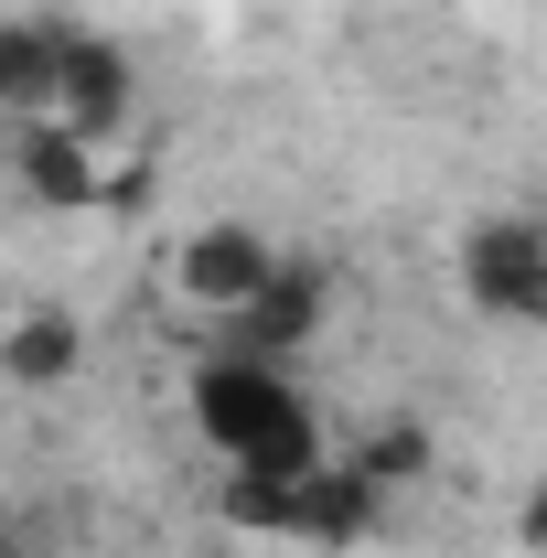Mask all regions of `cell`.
Segmentation results:
<instances>
[{
	"mask_svg": "<svg viewBox=\"0 0 547 558\" xmlns=\"http://www.w3.org/2000/svg\"><path fill=\"white\" fill-rule=\"evenodd\" d=\"M75 365H86V323H75V312L44 301V312H11V323H0V376H11V387H65Z\"/></svg>",
	"mask_w": 547,
	"mask_h": 558,
	"instance_id": "cell-7",
	"label": "cell"
},
{
	"mask_svg": "<svg viewBox=\"0 0 547 558\" xmlns=\"http://www.w3.org/2000/svg\"><path fill=\"white\" fill-rule=\"evenodd\" d=\"M130 108H139L130 44H108V33L75 22V33H65V65H54V108H44V119H65L75 140H119V130H130Z\"/></svg>",
	"mask_w": 547,
	"mask_h": 558,
	"instance_id": "cell-4",
	"label": "cell"
},
{
	"mask_svg": "<svg viewBox=\"0 0 547 558\" xmlns=\"http://www.w3.org/2000/svg\"><path fill=\"white\" fill-rule=\"evenodd\" d=\"M269 269H279V247L258 236V226H226V215L172 247V290H183L194 312H215V323H236V312L269 290Z\"/></svg>",
	"mask_w": 547,
	"mask_h": 558,
	"instance_id": "cell-3",
	"label": "cell"
},
{
	"mask_svg": "<svg viewBox=\"0 0 547 558\" xmlns=\"http://www.w3.org/2000/svg\"><path fill=\"white\" fill-rule=\"evenodd\" d=\"M343 462H354V473H365V484H387V494H409L418 473H429V462H440V451H429V429H418V418H376V429H365V440H354V451H343Z\"/></svg>",
	"mask_w": 547,
	"mask_h": 558,
	"instance_id": "cell-8",
	"label": "cell"
},
{
	"mask_svg": "<svg viewBox=\"0 0 547 558\" xmlns=\"http://www.w3.org/2000/svg\"><path fill=\"white\" fill-rule=\"evenodd\" d=\"M11 172H22V194L33 205H108V183H119V161H108V140H75L65 119H22L11 130Z\"/></svg>",
	"mask_w": 547,
	"mask_h": 558,
	"instance_id": "cell-6",
	"label": "cell"
},
{
	"mask_svg": "<svg viewBox=\"0 0 547 558\" xmlns=\"http://www.w3.org/2000/svg\"><path fill=\"white\" fill-rule=\"evenodd\" d=\"M462 301L483 323L547 333V215H526V205L473 215V236H462Z\"/></svg>",
	"mask_w": 547,
	"mask_h": 558,
	"instance_id": "cell-2",
	"label": "cell"
},
{
	"mask_svg": "<svg viewBox=\"0 0 547 558\" xmlns=\"http://www.w3.org/2000/svg\"><path fill=\"white\" fill-rule=\"evenodd\" d=\"M0 558H22V548H11V526H0Z\"/></svg>",
	"mask_w": 547,
	"mask_h": 558,
	"instance_id": "cell-10",
	"label": "cell"
},
{
	"mask_svg": "<svg viewBox=\"0 0 547 558\" xmlns=\"http://www.w3.org/2000/svg\"><path fill=\"white\" fill-rule=\"evenodd\" d=\"M183 409L205 429V451L236 473V484H301V473H323L333 451H323V429L301 409V387L279 376L269 354H236L215 344L194 376H183Z\"/></svg>",
	"mask_w": 547,
	"mask_h": 558,
	"instance_id": "cell-1",
	"label": "cell"
},
{
	"mask_svg": "<svg viewBox=\"0 0 547 558\" xmlns=\"http://www.w3.org/2000/svg\"><path fill=\"white\" fill-rule=\"evenodd\" d=\"M333 323V279L312 269V258H279L269 269V290L226 323V344L236 354H269V365H290V354H312V333Z\"/></svg>",
	"mask_w": 547,
	"mask_h": 558,
	"instance_id": "cell-5",
	"label": "cell"
},
{
	"mask_svg": "<svg viewBox=\"0 0 547 558\" xmlns=\"http://www.w3.org/2000/svg\"><path fill=\"white\" fill-rule=\"evenodd\" d=\"M515 548H537V558H547V473L515 494Z\"/></svg>",
	"mask_w": 547,
	"mask_h": 558,
	"instance_id": "cell-9",
	"label": "cell"
}]
</instances>
